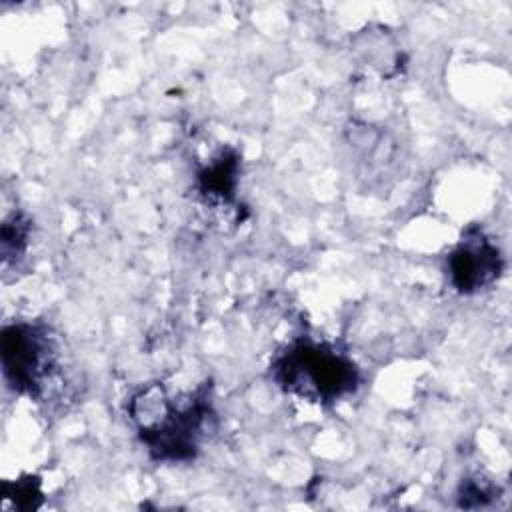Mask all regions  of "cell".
<instances>
[{"instance_id": "cell-7", "label": "cell", "mask_w": 512, "mask_h": 512, "mask_svg": "<svg viewBox=\"0 0 512 512\" xmlns=\"http://www.w3.org/2000/svg\"><path fill=\"white\" fill-rule=\"evenodd\" d=\"M4 498L6 502H14L18 510H34L42 502L40 482L38 478H22L16 482H4Z\"/></svg>"}, {"instance_id": "cell-3", "label": "cell", "mask_w": 512, "mask_h": 512, "mask_svg": "<svg viewBox=\"0 0 512 512\" xmlns=\"http://www.w3.org/2000/svg\"><path fill=\"white\" fill-rule=\"evenodd\" d=\"M2 374L10 390L38 398L56 366V340L42 322H12L2 328Z\"/></svg>"}, {"instance_id": "cell-5", "label": "cell", "mask_w": 512, "mask_h": 512, "mask_svg": "<svg viewBox=\"0 0 512 512\" xmlns=\"http://www.w3.org/2000/svg\"><path fill=\"white\" fill-rule=\"evenodd\" d=\"M240 174V154L234 148H222L208 164L198 170L196 182L202 196L216 202H232Z\"/></svg>"}, {"instance_id": "cell-2", "label": "cell", "mask_w": 512, "mask_h": 512, "mask_svg": "<svg viewBox=\"0 0 512 512\" xmlns=\"http://www.w3.org/2000/svg\"><path fill=\"white\" fill-rule=\"evenodd\" d=\"M270 374L284 392L324 406L354 394L362 380L346 352L310 336H300L278 352Z\"/></svg>"}, {"instance_id": "cell-4", "label": "cell", "mask_w": 512, "mask_h": 512, "mask_svg": "<svg viewBox=\"0 0 512 512\" xmlns=\"http://www.w3.org/2000/svg\"><path fill=\"white\" fill-rule=\"evenodd\" d=\"M502 272L504 256L498 244H494L480 226L466 228L460 242L446 256L450 286L462 296H472L490 288Z\"/></svg>"}, {"instance_id": "cell-6", "label": "cell", "mask_w": 512, "mask_h": 512, "mask_svg": "<svg viewBox=\"0 0 512 512\" xmlns=\"http://www.w3.org/2000/svg\"><path fill=\"white\" fill-rule=\"evenodd\" d=\"M30 236V220L22 212H12L2 224V260L4 264L20 260L26 252Z\"/></svg>"}, {"instance_id": "cell-8", "label": "cell", "mask_w": 512, "mask_h": 512, "mask_svg": "<svg viewBox=\"0 0 512 512\" xmlns=\"http://www.w3.org/2000/svg\"><path fill=\"white\" fill-rule=\"evenodd\" d=\"M494 494H496V490L492 486H488V482L468 478L462 482L458 498H460V506L478 508V506H484L488 500H492Z\"/></svg>"}, {"instance_id": "cell-1", "label": "cell", "mask_w": 512, "mask_h": 512, "mask_svg": "<svg viewBox=\"0 0 512 512\" xmlns=\"http://www.w3.org/2000/svg\"><path fill=\"white\" fill-rule=\"evenodd\" d=\"M130 416L140 442L156 462L194 460L216 426L208 382L182 400L170 398L162 384H150L130 400Z\"/></svg>"}]
</instances>
